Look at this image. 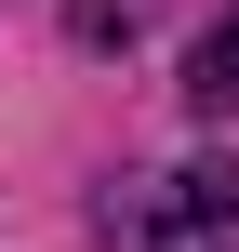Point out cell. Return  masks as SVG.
Here are the masks:
<instances>
[{
  "mask_svg": "<svg viewBox=\"0 0 239 252\" xmlns=\"http://www.w3.org/2000/svg\"><path fill=\"white\" fill-rule=\"evenodd\" d=\"M120 252H239V159L160 173V186L120 213Z\"/></svg>",
  "mask_w": 239,
  "mask_h": 252,
  "instance_id": "obj_1",
  "label": "cell"
},
{
  "mask_svg": "<svg viewBox=\"0 0 239 252\" xmlns=\"http://www.w3.org/2000/svg\"><path fill=\"white\" fill-rule=\"evenodd\" d=\"M186 93H200L213 120H239V13L213 27V40H200V53H186Z\"/></svg>",
  "mask_w": 239,
  "mask_h": 252,
  "instance_id": "obj_2",
  "label": "cell"
}]
</instances>
